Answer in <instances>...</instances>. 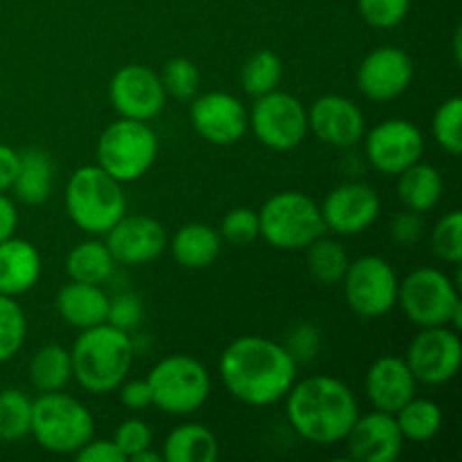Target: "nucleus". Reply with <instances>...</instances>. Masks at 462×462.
<instances>
[{"label":"nucleus","instance_id":"nucleus-1","mask_svg":"<svg viewBox=\"0 0 462 462\" xmlns=\"http://www.w3.org/2000/svg\"><path fill=\"white\" fill-rule=\"evenodd\" d=\"M298 361L278 341L239 337L219 359V374L230 395L248 406H271L284 400L296 383Z\"/></svg>","mask_w":462,"mask_h":462},{"label":"nucleus","instance_id":"nucleus-2","mask_svg":"<svg viewBox=\"0 0 462 462\" xmlns=\"http://www.w3.org/2000/svg\"><path fill=\"white\" fill-rule=\"evenodd\" d=\"M287 418L298 436L329 447L346 440L359 418V404L341 379L316 374L296 382L287 393Z\"/></svg>","mask_w":462,"mask_h":462},{"label":"nucleus","instance_id":"nucleus-3","mask_svg":"<svg viewBox=\"0 0 462 462\" xmlns=\"http://www.w3.org/2000/svg\"><path fill=\"white\" fill-rule=\"evenodd\" d=\"M134 356L135 346L125 329L113 328L111 323L81 329L70 350L72 377L84 391L106 395L125 382Z\"/></svg>","mask_w":462,"mask_h":462},{"label":"nucleus","instance_id":"nucleus-4","mask_svg":"<svg viewBox=\"0 0 462 462\" xmlns=\"http://www.w3.org/2000/svg\"><path fill=\"white\" fill-rule=\"evenodd\" d=\"M66 210L84 233L106 235L126 215L125 189L99 165H84L68 180Z\"/></svg>","mask_w":462,"mask_h":462},{"label":"nucleus","instance_id":"nucleus-5","mask_svg":"<svg viewBox=\"0 0 462 462\" xmlns=\"http://www.w3.org/2000/svg\"><path fill=\"white\" fill-rule=\"evenodd\" d=\"M30 433L50 454H77L95 436V420L75 397L61 391L41 393L32 402Z\"/></svg>","mask_w":462,"mask_h":462},{"label":"nucleus","instance_id":"nucleus-6","mask_svg":"<svg viewBox=\"0 0 462 462\" xmlns=\"http://www.w3.org/2000/svg\"><path fill=\"white\" fill-rule=\"evenodd\" d=\"M397 305L406 319L418 328H449L460 329V293L447 273L438 269H418L400 280Z\"/></svg>","mask_w":462,"mask_h":462},{"label":"nucleus","instance_id":"nucleus-7","mask_svg":"<svg viewBox=\"0 0 462 462\" xmlns=\"http://www.w3.org/2000/svg\"><path fill=\"white\" fill-rule=\"evenodd\" d=\"M260 237L280 251H300L325 235L319 203L302 192H280L257 212Z\"/></svg>","mask_w":462,"mask_h":462},{"label":"nucleus","instance_id":"nucleus-8","mask_svg":"<svg viewBox=\"0 0 462 462\" xmlns=\"http://www.w3.org/2000/svg\"><path fill=\"white\" fill-rule=\"evenodd\" d=\"M158 156L156 131L143 120L113 122L102 131L97 143V165L116 180L134 183L147 174Z\"/></svg>","mask_w":462,"mask_h":462},{"label":"nucleus","instance_id":"nucleus-9","mask_svg":"<svg viewBox=\"0 0 462 462\" xmlns=\"http://www.w3.org/2000/svg\"><path fill=\"white\" fill-rule=\"evenodd\" d=\"M153 406L167 415H192L208 402L212 391L210 374L201 361L188 355L162 359L147 374Z\"/></svg>","mask_w":462,"mask_h":462},{"label":"nucleus","instance_id":"nucleus-10","mask_svg":"<svg viewBox=\"0 0 462 462\" xmlns=\"http://www.w3.org/2000/svg\"><path fill=\"white\" fill-rule=\"evenodd\" d=\"M400 278L379 255H364L350 262L343 275L346 302L361 319H382L397 305Z\"/></svg>","mask_w":462,"mask_h":462},{"label":"nucleus","instance_id":"nucleus-11","mask_svg":"<svg viewBox=\"0 0 462 462\" xmlns=\"http://www.w3.org/2000/svg\"><path fill=\"white\" fill-rule=\"evenodd\" d=\"M248 126L255 138L273 152H291L310 131L307 108L300 99L284 90L255 97L253 111L248 113Z\"/></svg>","mask_w":462,"mask_h":462},{"label":"nucleus","instance_id":"nucleus-12","mask_svg":"<svg viewBox=\"0 0 462 462\" xmlns=\"http://www.w3.org/2000/svg\"><path fill=\"white\" fill-rule=\"evenodd\" d=\"M411 373L427 386H440L451 382L462 365V343L458 329L449 325L422 328V332L411 341L406 355Z\"/></svg>","mask_w":462,"mask_h":462},{"label":"nucleus","instance_id":"nucleus-13","mask_svg":"<svg viewBox=\"0 0 462 462\" xmlns=\"http://www.w3.org/2000/svg\"><path fill=\"white\" fill-rule=\"evenodd\" d=\"M365 138V156L377 171L397 176L422 158L424 135L413 122L386 120L374 126Z\"/></svg>","mask_w":462,"mask_h":462},{"label":"nucleus","instance_id":"nucleus-14","mask_svg":"<svg viewBox=\"0 0 462 462\" xmlns=\"http://www.w3.org/2000/svg\"><path fill=\"white\" fill-rule=\"evenodd\" d=\"M108 95H111V104L120 113V117L143 122L161 116L167 102L161 75H156L152 68L138 66V63L120 68L113 75Z\"/></svg>","mask_w":462,"mask_h":462},{"label":"nucleus","instance_id":"nucleus-15","mask_svg":"<svg viewBox=\"0 0 462 462\" xmlns=\"http://www.w3.org/2000/svg\"><path fill=\"white\" fill-rule=\"evenodd\" d=\"M189 120L203 140L219 147L239 143L248 131L246 106L235 95L221 90L194 97Z\"/></svg>","mask_w":462,"mask_h":462},{"label":"nucleus","instance_id":"nucleus-16","mask_svg":"<svg viewBox=\"0 0 462 462\" xmlns=\"http://www.w3.org/2000/svg\"><path fill=\"white\" fill-rule=\"evenodd\" d=\"M382 212V199L370 185L350 180L328 194L320 206L325 228L337 235H359L368 230Z\"/></svg>","mask_w":462,"mask_h":462},{"label":"nucleus","instance_id":"nucleus-17","mask_svg":"<svg viewBox=\"0 0 462 462\" xmlns=\"http://www.w3.org/2000/svg\"><path fill=\"white\" fill-rule=\"evenodd\" d=\"M413 81V59L402 48L383 45L373 50L356 70L359 90L370 102H391L406 93Z\"/></svg>","mask_w":462,"mask_h":462},{"label":"nucleus","instance_id":"nucleus-18","mask_svg":"<svg viewBox=\"0 0 462 462\" xmlns=\"http://www.w3.org/2000/svg\"><path fill=\"white\" fill-rule=\"evenodd\" d=\"M116 264L140 266L158 260L167 248V233L161 221L144 215H125L106 233L104 242Z\"/></svg>","mask_w":462,"mask_h":462},{"label":"nucleus","instance_id":"nucleus-19","mask_svg":"<svg viewBox=\"0 0 462 462\" xmlns=\"http://www.w3.org/2000/svg\"><path fill=\"white\" fill-rule=\"evenodd\" d=\"M307 125L320 143L337 149H350L365 135L361 108L343 95H325L307 111Z\"/></svg>","mask_w":462,"mask_h":462},{"label":"nucleus","instance_id":"nucleus-20","mask_svg":"<svg viewBox=\"0 0 462 462\" xmlns=\"http://www.w3.org/2000/svg\"><path fill=\"white\" fill-rule=\"evenodd\" d=\"M343 442H347L350 458L359 462H395L404 447V436L395 415L374 409L368 415L359 413Z\"/></svg>","mask_w":462,"mask_h":462},{"label":"nucleus","instance_id":"nucleus-21","mask_svg":"<svg viewBox=\"0 0 462 462\" xmlns=\"http://www.w3.org/2000/svg\"><path fill=\"white\" fill-rule=\"evenodd\" d=\"M418 379L411 373L406 359L400 356H382L370 365L365 374V395L373 406L383 413H393L409 404L415 397Z\"/></svg>","mask_w":462,"mask_h":462},{"label":"nucleus","instance_id":"nucleus-22","mask_svg":"<svg viewBox=\"0 0 462 462\" xmlns=\"http://www.w3.org/2000/svg\"><path fill=\"white\" fill-rule=\"evenodd\" d=\"M41 278V253L27 239L9 237L0 242V293L23 296Z\"/></svg>","mask_w":462,"mask_h":462},{"label":"nucleus","instance_id":"nucleus-23","mask_svg":"<svg viewBox=\"0 0 462 462\" xmlns=\"http://www.w3.org/2000/svg\"><path fill=\"white\" fill-rule=\"evenodd\" d=\"M57 311L68 325L77 329H90L108 320L111 298L104 293L102 284H86L70 280L57 293Z\"/></svg>","mask_w":462,"mask_h":462},{"label":"nucleus","instance_id":"nucleus-24","mask_svg":"<svg viewBox=\"0 0 462 462\" xmlns=\"http://www.w3.org/2000/svg\"><path fill=\"white\" fill-rule=\"evenodd\" d=\"M54 165L43 149L18 152V171L14 179V194L25 206H41L52 194Z\"/></svg>","mask_w":462,"mask_h":462},{"label":"nucleus","instance_id":"nucleus-25","mask_svg":"<svg viewBox=\"0 0 462 462\" xmlns=\"http://www.w3.org/2000/svg\"><path fill=\"white\" fill-rule=\"evenodd\" d=\"M221 244H224V239H221L219 230L194 221V224L180 226L179 233L174 235V242H171V253L183 269L199 271L215 264L221 253Z\"/></svg>","mask_w":462,"mask_h":462},{"label":"nucleus","instance_id":"nucleus-26","mask_svg":"<svg viewBox=\"0 0 462 462\" xmlns=\"http://www.w3.org/2000/svg\"><path fill=\"white\" fill-rule=\"evenodd\" d=\"M397 180V194L404 208L413 212H429L440 203L442 192H445V180L440 171L427 162H415L409 170H404Z\"/></svg>","mask_w":462,"mask_h":462},{"label":"nucleus","instance_id":"nucleus-27","mask_svg":"<svg viewBox=\"0 0 462 462\" xmlns=\"http://www.w3.org/2000/svg\"><path fill=\"white\" fill-rule=\"evenodd\" d=\"M219 458L217 436L203 424H180L162 445L165 462H215Z\"/></svg>","mask_w":462,"mask_h":462},{"label":"nucleus","instance_id":"nucleus-28","mask_svg":"<svg viewBox=\"0 0 462 462\" xmlns=\"http://www.w3.org/2000/svg\"><path fill=\"white\" fill-rule=\"evenodd\" d=\"M72 379L70 350L50 343L39 347L30 361V382L39 393H57Z\"/></svg>","mask_w":462,"mask_h":462},{"label":"nucleus","instance_id":"nucleus-29","mask_svg":"<svg viewBox=\"0 0 462 462\" xmlns=\"http://www.w3.org/2000/svg\"><path fill=\"white\" fill-rule=\"evenodd\" d=\"M113 269H116V260L106 244L102 242L77 244L68 253L66 273L75 282L104 284L113 275Z\"/></svg>","mask_w":462,"mask_h":462},{"label":"nucleus","instance_id":"nucleus-30","mask_svg":"<svg viewBox=\"0 0 462 462\" xmlns=\"http://www.w3.org/2000/svg\"><path fill=\"white\" fill-rule=\"evenodd\" d=\"M397 427H400L404 440L429 442L438 436L442 427V411L431 400H413L402 406L395 413Z\"/></svg>","mask_w":462,"mask_h":462},{"label":"nucleus","instance_id":"nucleus-31","mask_svg":"<svg viewBox=\"0 0 462 462\" xmlns=\"http://www.w3.org/2000/svg\"><path fill=\"white\" fill-rule=\"evenodd\" d=\"M347 266H350V257H347L346 248L334 239L319 237L307 246V269H310L311 278L325 287L343 282Z\"/></svg>","mask_w":462,"mask_h":462},{"label":"nucleus","instance_id":"nucleus-32","mask_svg":"<svg viewBox=\"0 0 462 462\" xmlns=\"http://www.w3.org/2000/svg\"><path fill=\"white\" fill-rule=\"evenodd\" d=\"M282 81V59L273 50H260L251 54L242 66V86L253 97L278 90Z\"/></svg>","mask_w":462,"mask_h":462},{"label":"nucleus","instance_id":"nucleus-33","mask_svg":"<svg viewBox=\"0 0 462 462\" xmlns=\"http://www.w3.org/2000/svg\"><path fill=\"white\" fill-rule=\"evenodd\" d=\"M32 400L23 391L5 388L0 391V440L16 442L30 436Z\"/></svg>","mask_w":462,"mask_h":462},{"label":"nucleus","instance_id":"nucleus-34","mask_svg":"<svg viewBox=\"0 0 462 462\" xmlns=\"http://www.w3.org/2000/svg\"><path fill=\"white\" fill-rule=\"evenodd\" d=\"M27 337V319L12 296L0 293V364L18 355Z\"/></svg>","mask_w":462,"mask_h":462},{"label":"nucleus","instance_id":"nucleus-35","mask_svg":"<svg viewBox=\"0 0 462 462\" xmlns=\"http://www.w3.org/2000/svg\"><path fill=\"white\" fill-rule=\"evenodd\" d=\"M161 81L167 97H174L179 102H192L199 93L201 75H199V68L194 66L192 59L174 57L162 68Z\"/></svg>","mask_w":462,"mask_h":462},{"label":"nucleus","instance_id":"nucleus-36","mask_svg":"<svg viewBox=\"0 0 462 462\" xmlns=\"http://www.w3.org/2000/svg\"><path fill=\"white\" fill-rule=\"evenodd\" d=\"M433 138L451 156L462 152V99L458 95L438 106L433 116Z\"/></svg>","mask_w":462,"mask_h":462},{"label":"nucleus","instance_id":"nucleus-37","mask_svg":"<svg viewBox=\"0 0 462 462\" xmlns=\"http://www.w3.org/2000/svg\"><path fill=\"white\" fill-rule=\"evenodd\" d=\"M433 253L447 264H460L462 260V215L451 210L436 224L431 235Z\"/></svg>","mask_w":462,"mask_h":462},{"label":"nucleus","instance_id":"nucleus-38","mask_svg":"<svg viewBox=\"0 0 462 462\" xmlns=\"http://www.w3.org/2000/svg\"><path fill=\"white\" fill-rule=\"evenodd\" d=\"M219 235L233 246H248L260 237V217L251 208H235L221 221Z\"/></svg>","mask_w":462,"mask_h":462},{"label":"nucleus","instance_id":"nucleus-39","mask_svg":"<svg viewBox=\"0 0 462 462\" xmlns=\"http://www.w3.org/2000/svg\"><path fill=\"white\" fill-rule=\"evenodd\" d=\"M364 21L374 30H393L406 18L411 0H356Z\"/></svg>","mask_w":462,"mask_h":462},{"label":"nucleus","instance_id":"nucleus-40","mask_svg":"<svg viewBox=\"0 0 462 462\" xmlns=\"http://www.w3.org/2000/svg\"><path fill=\"white\" fill-rule=\"evenodd\" d=\"M152 429H149L147 422H143V420L138 418L125 420V422L117 427L116 436H113V442H116L117 449L125 454L126 460H129L131 456L138 454V451L149 449V447H152Z\"/></svg>","mask_w":462,"mask_h":462},{"label":"nucleus","instance_id":"nucleus-41","mask_svg":"<svg viewBox=\"0 0 462 462\" xmlns=\"http://www.w3.org/2000/svg\"><path fill=\"white\" fill-rule=\"evenodd\" d=\"M143 302L135 293H120V296L111 298V305H108V320L113 328L125 329V332H131V329L138 328L143 323Z\"/></svg>","mask_w":462,"mask_h":462},{"label":"nucleus","instance_id":"nucleus-42","mask_svg":"<svg viewBox=\"0 0 462 462\" xmlns=\"http://www.w3.org/2000/svg\"><path fill=\"white\" fill-rule=\"evenodd\" d=\"M284 347L291 352V356L296 361H311L316 356V350L320 347L319 329L311 328V325H298Z\"/></svg>","mask_w":462,"mask_h":462},{"label":"nucleus","instance_id":"nucleus-43","mask_svg":"<svg viewBox=\"0 0 462 462\" xmlns=\"http://www.w3.org/2000/svg\"><path fill=\"white\" fill-rule=\"evenodd\" d=\"M391 237L393 242L400 244V246H413L422 237V219H420V212H413L406 208L404 212L395 215L391 224Z\"/></svg>","mask_w":462,"mask_h":462},{"label":"nucleus","instance_id":"nucleus-44","mask_svg":"<svg viewBox=\"0 0 462 462\" xmlns=\"http://www.w3.org/2000/svg\"><path fill=\"white\" fill-rule=\"evenodd\" d=\"M120 402L129 411H147L153 406L152 402V388H149L147 379H134V382H122L120 386Z\"/></svg>","mask_w":462,"mask_h":462},{"label":"nucleus","instance_id":"nucleus-45","mask_svg":"<svg viewBox=\"0 0 462 462\" xmlns=\"http://www.w3.org/2000/svg\"><path fill=\"white\" fill-rule=\"evenodd\" d=\"M77 460L79 462H126L125 454L117 449L113 440H93L90 438L79 451H77Z\"/></svg>","mask_w":462,"mask_h":462},{"label":"nucleus","instance_id":"nucleus-46","mask_svg":"<svg viewBox=\"0 0 462 462\" xmlns=\"http://www.w3.org/2000/svg\"><path fill=\"white\" fill-rule=\"evenodd\" d=\"M18 171V152L16 149L0 144V192L12 189L14 179Z\"/></svg>","mask_w":462,"mask_h":462},{"label":"nucleus","instance_id":"nucleus-47","mask_svg":"<svg viewBox=\"0 0 462 462\" xmlns=\"http://www.w3.org/2000/svg\"><path fill=\"white\" fill-rule=\"evenodd\" d=\"M18 226V210L12 199L5 192H0V242L14 237Z\"/></svg>","mask_w":462,"mask_h":462},{"label":"nucleus","instance_id":"nucleus-48","mask_svg":"<svg viewBox=\"0 0 462 462\" xmlns=\"http://www.w3.org/2000/svg\"><path fill=\"white\" fill-rule=\"evenodd\" d=\"M129 460L131 462H162V454H156V451H152V447H149V449H143L135 456H131Z\"/></svg>","mask_w":462,"mask_h":462},{"label":"nucleus","instance_id":"nucleus-49","mask_svg":"<svg viewBox=\"0 0 462 462\" xmlns=\"http://www.w3.org/2000/svg\"><path fill=\"white\" fill-rule=\"evenodd\" d=\"M454 52H456V61L460 63V30L456 32V39H454Z\"/></svg>","mask_w":462,"mask_h":462}]
</instances>
